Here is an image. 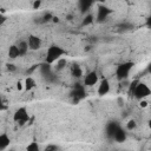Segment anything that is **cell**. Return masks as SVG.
Segmentation results:
<instances>
[{"label":"cell","mask_w":151,"mask_h":151,"mask_svg":"<svg viewBox=\"0 0 151 151\" xmlns=\"http://www.w3.org/2000/svg\"><path fill=\"white\" fill-rule=\"evenodd\" d=\"M65 54H66V51H65L63 47H60V46H58V45H51V46L47 48V51H46L45 63L52 65V64H54L59 58H61V57L65 55Z\"/></svg>","instance_id":"6da1fadb"},{"label":"cell","mask_w":151,"mask_h":151,"mask_svg":"<svg viewBox=\"0 0 151 151\" xmlns=\"http://www.w3.org/2000/svg\"><path fill=\"white\" fill-rule=\"evenodd\" d=\"M133 67V63L132 61H124L120 65L117 66L116 68V77L119 81H123V80H126L130 76V72Z\"/></svg>","instance_id":"7a4b0ae2"},{"label":"cell","mask_w":151,"mask_h":151,"mask_svg":"<svg viewBox=\"0 0 151 151\" xmlns=\"http://www.w3.org/2000/svg\"><path fill=\"white\" fill-rule=\"evenodd\" d=\"M150 93H151V90H150L149 85H147L146 83H143V81H139V80H138V83H137V85H136V87H134V90H133L132 96H133L136 99L140 100V99H143V98H147V97L150 96Z\"/></svg>","instance_id":"3957f363"},{"label":"cell","mask_w":151,"mask_h":151,"mask_svg":"<svg viewBox=\"0 0 151 151\" xmlns=\"http://www.w3.org/2000/svg\"><path fill=\"white\" fill-rule=\"evenodd\" d=\"M29 119V116H28V112H27V109L25 106H21L19 107L14 113H13V120L15 123H18L19 125H25Z\"/></svg>","instance_id":"277c9868"},{"label":"cell","mask_w":151,"mask_h":151,"mask_svg":"<svg viewBox=\"0 0 151 151\" xmlns=\"http://www.w3.org/2000/svg\"><path fill=\"white\" fill-rule=\"evenodd\" d=\"M27 45H28L29 51H38V50H40V47L42 45V40L38 35L31 34L27 38Z\"/></svg>","instance_id":"5b68a950"},{"label":"cell","mask_w":151,"mask_h":151,"mask_svg":"<svg viewBox=\"0 0 151 151\" xmlns=\"http://www.w3.org/2000/svg\"><path fill=\"white\" fill-rule=\"evenodd\" d=\"M98 83V73L96 71H90L84 77V85L85 86H94Z\"/></svg>","instance_id":"8992f818"},{"label":"cell","mask_w":151,"mask_h":151,"mask_svg":"<svg viewBox=\"0 0 151 151\" xmlns=\"http://www.w3.org/2000/svg\"><path fill=\"white\" fill-rule=\"evenodd\" d=\"M110 88H111L110 81H109L106 78H104V79L100 80V83H99V85H98L97 92H98L99 96H105V94H107V93L110 92Z\"/></svg>","instance_id":"52a82bcc"},{"label":"cell","mask_w":151,"mask_h":151,"mask_svg":"<svg viewBox=\"0 0 151 151\" xmlns=\"http://www.w3.org/2000/svg\"><path fill=\"white\" fill-rule=\"evenodd\" d=\"M112 139H114L117 143H123V142H125V140H126V132H125V130H123L122 127L118 126V129L116 130V132H114Z\"/></svg>","instance_id":"ba28073f"},{"label":"cell","mask_w":151,"mask_h":151,"mask_svg":"<svg viewBox=\"0 0 151 151\" xmlns=\"http://www.w3.org/2000/svg\"><path fill=\"white\" fill-rule=\"evenodd\" d=\"M7 57H8L11 60H15L17 58L20 57V54H19V48H18L17 45H11V46L8 47Z\"/></svg>","instance_id":"9c48e42d"},{"label":"cell","mask_w":151,"mask_h":151,"mask_svg":"<svg viewBox=\"0 0 151 151\" xmlns=\"http://www.w3.org/2000/svg\"><path fill=\"white\" fill-rule=\"evenodd\" d=\"M17 46H18V48H19V54H20V57H25V55L28 53V51H29L28 45H27V40H21Z\"/></svg>","instance_id":"30bf717a"},{"label":"cell","mask_w":151,"mask_h":151,"mask_svg":"<svg viewBox=\"0 0 151 151\" xmlns=\"http://www.w3.org/2000/svg\"><path fill=\"white\" fill-rule=\"evenodd\" d=\"M35 85H37V83H35L34 78H32V77H27V78L24 80V90H25V91H31V90H33V88L35 87Z\"/></svg>","instance_id":"8fae6325"},{"label":"cell","mask_w":151,"mask_h":151,"mask_svg":"<svg viewBox=\"0 0 151 151\" xmlns=\"http://www.w3.org/2000/svg\"><path fill=\"white\" fill-rule=\"evenodd\" d=\"M9 143H11V139H9L8 134L5 133V132L1 133V134H0V150H5V149H7L8 145H9Z\"/></svg>","instance_id":"7c38bea8"},{"label":"cell","mask_w":151,"mask_h":151,"mask_svg":"<svg viewBox=\"0 0 151 151\" xmlns=\"http://www.w3.org/2000/svg\"><path fill=\"white\" fill-rule=\"evenodd\" d=\"M111 13V11L109 9V8H106V7H104V6H100L99 8H98V15H97V19L99 20V21H101L103 19H105L106 17H107V14H110Z\"/></svg>","instance_id":"4fadbf2b"},{"label":"cell","mask_w":151,"mask_h":151,"mask_svg":"<svg viewBox=\"0 0 151 151\" xmlns=\"http://www.w3.org/2000/svg\"><path fill=\"white\" fill-rule=\"evenodd\" d=\"M71 74L74 78H81L83 77V70L78 64H73L71 67Z\"/></svg>","instance_id":"5bb4252c"},{"label":"cell","mask_w":151,"mask_h":151,"mask_svg":"<svg viewBox=\"0 0 151 151\" xmlns=\"http://www.w3.org/2000/svg\"><path fill=\"white\" fill-rule=\"evenodd\" d=\"M117 129H118V125L116 123H109L107 126H106V136L109 138H112Z\"/></svg>","instance_id":"9a60e30c"},{"label":"cell","mask_w":151,"mask_h":151,"mask_svg":"<svg viewBox=\"0 0 151 151\" xmlns=\"http://www.w3.org/2000/svg\"><path fill=\"white\" fill-rule=\"evenodd\" d=\"M92 2H93V0H79V8L83 12H86L91 7Z\"/></svg>","instance_id":"2e32d148"},{"label":"cell","mask_w":151,"mask_h":151,"mask_svg":"<svg viewBox=\"0 0 151 151\" xmlns=\"http://www.w3.org/2000/svg\"><path fill=\"white\" fill-rule=\"evenodd\" d=\"M54 64H55V70H57V71H61V70H64L65 66L67 65V60H66L64 57H61V58H59Z\"/></svg>","instance_id":"e0dca14e"},{"label":"cell","mask_w":151,"mask_h":151,"mask_svg":"<svg viewBox=\"0 0 151 151\" xmlns=\"http://www.w3.org/2000/svg\"><path fill=\"white\" fill-rule=\"evenodd\" d=\"M39 145H38V143L37 142H31L28 145H27V147H26V150L27 151H39Z\"/></svg>","instance_id":"ac0fdd59"},{"label":"cell","mask_w":151,"mask_h":151,"mask_svg":"<svg viewBox=\"0 0 151 151\" xmlns=\"http://www.w3.org/2000/svg\"><path fill=\"white\" fill-rule=\"evenodd\" d=\"M136 127H137V122H136L134 119H130V120L126 123V130L132 131V130H134Z\"/></svg>","instance_id":"d6986e66"},{"label":"cell","mask_w":151,"mask_h":151,"mask_svg":"<svg viewBox=\"0 0 151 151\" xmlns=\"http://www.w3.org/2000/svg\"><path fill=\"white\" fill-rule=\"evenodd\" d=\"M92 22H93V15H92V14H87V15L84 18V20H83V25H84V26L90 25V24H92Z\"/></svg>","instance_id":"ffe728a7"},{"label":"cell","mask_w":151,"mask_h":151,"mask_svg":"<svg viewBox=\"0 0 151 151\" xmlns=\"http://www.w3.org/2000/svg\"><path fill=\"white\" fill-rule=\"evenodd\" d=\"M137 83H138V80H133L132 83H130V85H129V88H127V92H129V94H132V93H133V90H134V87H136Z\"/></svg>","instance_id":"44dd1931"},{"label":"cell","mask_w":151,"mask_h":151,"mask_svg":"<svg viewBox=\"0 0 151 151\" xmlns=\"http://www.w3.org/2000/svg\"><path fill=\"white\" fill-rule=\"evenodd\" d=\"M57 150H60V146H58L55 144H51L45 147V151H57Z\"/></svg>","instance_id":"7402d4cb"},{"label":"cell","mask_w":151,"mask_h":151,"mask_svg":"<svg viewBox=\"0 0 151 151\" xmlns=\"http://www.w3.org/2000/svg\"><path fill=\"white\" fill-rule=\"evenodd\" d=\"M6 67H7V70H8L9 72H15V71H17V66H15L14 64H12V63H7V64H6Z\"/></svg>","instance_id":"603a6c76"},{"label":"cell","mask_w":151,"mask_h":151,"mask_svg":"<svg viewBox=\"0 0 151 151\" xmlns=\"http://www.w3.org/2000/svg\"><path fill=\"white\" fill-rule=\"evenodd\" d=\"M41 4H42V0H34L33 1V5H32L33 9H39L40 6H41Z\"/></svg>","instance_id":"cb8c5ba5"},{"label":"cell","mask_w":151,"mask_h":151,"mask_svg":"<svg viewBox=\"0 0 151 151\" xmlns=\"http://www.w3.org/2000/svg\"><path fill=\"white\" fill-rule=\"evenodd\" d=\"M52 14L51 13H46V14H44V17H42V22H47V21H52Z\"/></svg>","instance_id":"d4e9b609"},{"label":"cell","mask_w":151,"mask_h":151,"mask_svg":"<svg viewBox=\"0 0 151 151\" xmlns=\"http://www.w3.org/2000/svg\"><path fill=\"white\" fill-rule=\"evenodd\" d=\"M139 106H140L142 109H145V107H147V106H149V103H147L146 98H143V99H140V100H139Z\"/></svg>","instance_id":"484cf974"},{"label":"cell","mask_w":151,"mask_h":151,"mask_svg":"<svg viewBox=\"0 0 151 151\" xmlns=\"http://www.w3.org/2000/svg\"><path fill=\"white\" fill-rule=\"evenodd\" d=\"M6 21H7V18H6V17H5L2 13H0V26H2V25L6 22Z\"/></svg>","instance_id":"4316f807"},{"label":"cell","mask_w":151,"mask_h":151,"mask_svg":"<svg viewBox=\"0 0 151 151\" xmlns=\"http://www.w3.org/2000/svg\"><path fill=\"white\" fill-rule=\"evenodd\" d=\"M17 88H18L19 91H20V90H22V88H24V83H21V81L19 80V81L17 83Z\"/></svg>","instance_id":"83f0119b"},{"label":"cell","mask_w":151,"mask_h":151,"mask_svg":"<svg viewBox=\"0 0 151 151\" xmlns=\"http://www.w3.org/2000/svg\"><path fill=\"white\" fill-rule=\"evenodd\" d=\"M52 21H53V22H58V21H59V19H58L57 17H52Z\"/></svg>","instance_id":"f1b7e54d"},{"label":"cell","mask_w":151,"mask_h":151,"mask_svg":"<svg viewBox=\"0 0 151 151\" xmlns=\"http://www.w3.org/2000/svg\"><path fill=\"white\" fill-rule=\"evenodd\" d=\"M1 105H2V101H1V98H0V109H1Z\"/></svg>","instance_id":"f546056e"},{"label":"cell","mask_w":151,"mask_h":151,"mask_svg":"<svg viewBox=\"0 0 151 151\" xmlns=\"http://www.w3.org/2000/svg\"><path fill=\"white\" fill-rule=\"evenodd\" d=\"M48 1H55V0H48Z\"/></svg>","instance_id":"4dcf8cb0"}]
</instances>
